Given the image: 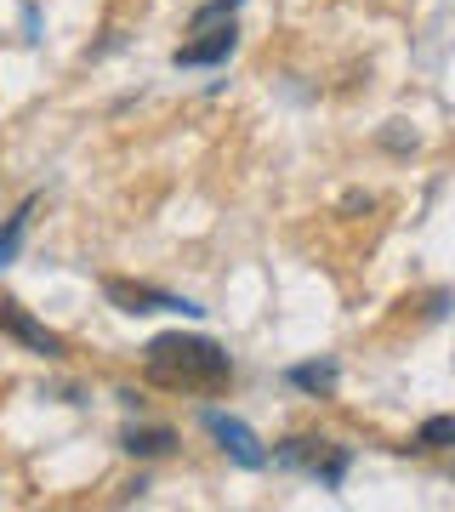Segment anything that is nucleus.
<instances>
[{
    "instance_id": "obj_10",
    "label": "nucleus",
    "mask_w": 455,
    "mask_h": 512,
    "mask_svg": "<svg viewBox=\"0 0 455 512\" xmlns=\"http://www.w3.org/2000/svg\"><path fill=\"white\" fill-rule=\"evenodd\" d=\"M410 450H455V416H427L416 427Z\"/></svg>"
},
{
    "instance_id": "obj_11",
    "label": "nucleus",
    "mask_w": 455,
    "mask_h": 512,
    "mask_svg": "<svg viewBox=\"0 0 455 512\" xmlns=\"http://www.w3.org/2000/svg\"><path fill=\"white\" fill-rule=\"evenodd\" d=\"M239 6H245V0H205L200 12L188 18V29H211V23H228V18L239 12Z\"/></svg>"
},
{
    "instance_id": "obj_9",
    "label": "nucleus",
    "mask_w": 455,
    "mask_h": 512,
    "mask_svg": "<svg viewBox=\"0 0 455 512\" xmlns=\"http://www.w3.org/2000/svg\"><path fill=\"white\" fill-rule=\"evenodd\" d=\"M171 444H177L171 427H131V433H126L131 456H171Z\"/></svg>"
},
{
    "instance_id": "obj_1",
    "label": "nucleus",
    "mask_w": 455,
    "mask_h": 512,
    "mask_svg": "<svg viewBox=\"0 0 455 512\" xmlns=\"http://www.w3.org/2000/svg\"><path fill=\"white\" fill-rule=\"evenodd\" d=\"M143 376L165 393H217L234 376V359L228 348H217L211 336H182V330H165L143 348Z\"/></svg>"
},
{
    "instance_id": "obj_6",
    "label": "nucleus",
    "mask_w": 455,
    "mask_h": 512,
    "mask_svg": "<svg viewBox=\"0 0 455 512\" xmlns=\"http://www.w3.org/2000/svg\"><path fill=\"white\" fill-rule=\"evenodd\" d=\"M205 427H211V439H217L222 450L239 461V467H251V473H256V467H268V450H262V439H256L245 421H234V416H222V410H211V416H205Z\"/></svg>"
},
{
    "instance_id": "obj_4",
    "label": "nucleus",
    "mask_w": 455,
    "mask_h": 512,
    "mask_svg": "<svg viewBox=\"0 0 455 512\" xmlns=\"http://www.w3.org/2000/svg\"><path fill=\"white\" fill-rule=\"evenodd\" d=\"M194 40H182L177 46V69H217V63H228L234 57V46H239V29H234V18L228 23H211V29H188Z\"/></svg>"
},
{
    "instance_id": "obj_3",
    "label": "nucleus",
    "mask_w": 455,
    "mask_h": 512,
    "mask_svg": "<svg viewBox=\"0 0 455 512\" xmlns=\"http://www.w3.org/2000/svg\"><path fill=\"white\" fill-rule=\"evenodd\" d=\"M103 296H109L120 313H194L200 319V302H188L177 291H160V285H131V279H103Z\"/></svg>"
},
{
    "instance_id": "obj_2",
    "label": "nucleus",
    "mask_w": 455,
    "mask_h": 512,
    "mask_svg": "<svg viewBox=\"0 0 455 512\" xmlns=\"http://www.w3.org/2000/svg\"><path fill=\"white\" fill-rule=\"evenodd\" d=\"M273 461L279 467H296V473H313L325 490H342V478H347V467H353V456H347L342 444H325V439H285L279 450H273Z\"/></svg>"
},
{
    "instance_id": "obj_7",
    "label": "nucleus",
    "mask_w": 455,
    "mask_h": 512,
    "mask_svg": "<svg viewBox=\"0 0 455 512\" xmlns=\"http://www.w3.org/2000/svg\"><path fill=\"white\" fill-rule=\"evenodd\" d=\"M336 382H342V370H336V359H313V365H291V387H302V393H313V399H325V393H336Z\"/></svg>"
},
{
    "instance_id": "obj_8",
    "label": "nucleus",
    "mask_w": 455,
    "mask_h": 512,
    "mask_svg": "<svg viewBox=\"0 0 455 512\" xmlns=\"http://www.w3.org/2000/svg\"><path fill=\"white\" fill-rule=\"evenodd\" d=\"M29 217H35V200H23L12 217H6V228H0V268L12 262V256L23 251V234H29Z\"/></svg>"
},
{
    "instance_id": "obj_5",
    "label": "nucleus",
    "mask_w": 455,
    "mask_h": 512,
    "mask_svg": "<svg viewBox=\"0 0 455 512\" xmlns=\"http://www.w3.org/2000/svg\"><path fill=\"white\" fill-rule=\"evenodd\" d=\"M0 336L23 342V348L40 353V359H57V353H63V336H57V330H46L35 313L18 308V302H0Z\"/></svg>"
}]
</instances>
